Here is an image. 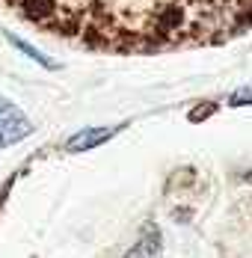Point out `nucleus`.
Returning <instances> with one entry per match:
<instances>
[{"mask_svg":"<svg viewBox=\"0 0 252 258\" xmlns=\"http://www.w3.org/2000/svg\"><path fill=\"white\" fill-rule=\"evenodd\" d=\"M33 134V122L21 113L18 104L0 98V146H15Z\"/></svg>","mask_w":252,"mask_h":258,"instance_id":"1","label":"nucleus"},{"mask_svg":"<svg viewBox=\"0 0 252 258\" xmlns=\"http://www.w3.org/2000/svg\"><path fill=\"white\" fill-rule=\"evenodd\" d=\"M116 131L119 128H83V131H77L75 137L69 140V152H89V149H95L101 143H107Z\"/></svg>","mask_w":252,"mask_h":258,"instance_id":"2","label":"nucleus"},{"mask_svg":"<svg viewBox=\"0 0 252 258\" xmlns=\"http://www.w3.org/2000/svg\"><path fill=\"white\" fill-rule=\"evenodd\" d=\"M122 258H160V234L154 229H149Z\"/></svg>","mask_w":252,"mask_h":258,"instance_id":"3","label":"nucleus"},{"mask_svg":"<svg viewBox=\"0 0 252 258\" xmlns=\"http://www.w3.org/2000/svg\"><path fill=\"white\" fill-rule=\"evenodd\" d=\"M6 36H9V42H12V45H15V48H18L21 53H27V56H33V62H39V66H50V69H56V62H50L48 56H45L42 51H36L33 45H27V42H21V39H18V36H12V33H6Z\"/></svg>","mask_w":252,"mask_h":258,"instance_id":"4","label":"nucleus"},{"mask_svg":"<svg viewBox=\"0 0 252 258\" xmlns=\"http://www.w3.org/2000/svg\"><path fill=\"white\" fill-rule=\"evenodd\" d=\"M231 107H243V104H252V86H243L240 92H234L231 98H228Z\"/></svg>","mask_w":252,"mask_h":258,"instance_id":"5","label":"nucleus"},{"mask_svg":"<svg viewBox=\"0 0 252 258\" xmlns=\"http://www.w3.org/2000/svg\"><path fill=\"white\" fill-rule=\"evenodd\" d=\"M243 181H249V184H252V166H246V169H243Z\"/></svg>","mask_w":252,"mask_h":258,"instance_id":"6","label":"nucleus"}]
</instances>
